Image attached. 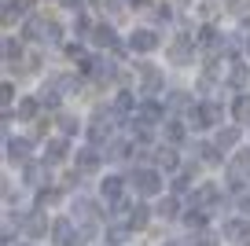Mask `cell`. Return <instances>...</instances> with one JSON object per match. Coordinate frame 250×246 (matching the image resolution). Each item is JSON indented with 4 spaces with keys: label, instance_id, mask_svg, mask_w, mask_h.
I'll return each mask as SVG.
<instances>
[{
    "label": "cell",
    "instance_id": "1",
    "mask_svg": "<svg viewBox=\"0 0 250 246\" xmlns=\"http://www.w3.org/2000/svg\"><path fill=\"white\" fill-rule=\"evenodd\" d=\"M118 122H122V114H118L114 107H96V114H92V122L85 125V132H88V140H92L96 147H103L107 140H114Z\"/></svg>",
    "mask_w": 250,
    "mask_h": 246
},
{
    "label": "cell",
    "instance_id": "2",
    "mask_svg": "<svg viewBox=\"0 0 250 246\" xmlns=\"http://www.w3.org/2000/svg\"><path fill=\"white\" fill-rule=\"evenodd\" d=\"M129 122H133L136 129H155V125L166 122V103H158L155 96H144V100L136 103V110H133Z\"/></svg>",
    "mask_w": 250,
    "mask_h": 246
},
{
    "label": "cell",
    "instance_id": "3",
    "mask_svg": "<svg viewBox=\"0 0 250 246\" xmlns=\"http://www.w3.org/2000/svg\"><path fill=\"white\" fill-rule=\"evenodd\" d=\"M52 239H55V246H85L92 235H88L74 217H59V221L52 224Z\"/></svg>",
    "mask_w": 250,
    "mask_h": 246
},
{
    "label": "cell",
    "instance_id": "4",
    "mask_svg": "<svg viewBox=\"0 0 250 246\" xmlns=\"http://www.w3.org/2000/svg\"><path fill=\"white\" fill-rule=\"evenodd\" d=\"M188 118L195 122V129H213V125H221L225 110H221L217 100H203V103H195V107L188 110Z\"/></svg>",
    "mask_w": 250,
    "mask_h": 246
},
{
    "label": "cell",
    "instance_id": "5",
    "mask_svg": "<svg viewBox=\"0 0 250 246\" xmlns=\"http://www.w3.org/2000/svg\"><path fill=\"white\" fill-rule=\"evenodd\" d=\"M22 33L30 41H37V44H59V37H62L59 22H48V19H30Z\"/></svg>",
    "mask_w": 250,
    "mask_h": 246
},
{
    "label": "cell",
    "instance_id": "6",
    "mask_svg": "<svg viewBox=\"0 0 250 246\" xmlns=\"http://www.w3.org/2000/svg\"><path fill=\"white\" fill-rule=\"evenodd\" d=\"M133 187H136V195L151 199V195L162 191V173L151 169V165H136V169H133Z\"/></svg>",
    "mask_w": 250,
    "mask_h": 246
},
{
    "label": "cell",
    "instance_id": "7",
    "mask_svg": "<svg viewBox=\"0 0 250 246\" xmlns=\"http://www.w3.org/2000/svg\"><path fill=\"white\" fill-rule=\"evenodd\" d=\"M74 221H78L88 235H96V231H100V209H96V202L85 199V195H78V199H74Z\"/></svg>",
    "mask_w": 250,
    "mask_h": 246
},
{
    "label": "cell",
    "instance_id": "8",
    "mask_svg": "<svg viewBox=\"0 0 250 246\" xmlns=\"http://www.w3.org/2000/svg\"><path fill=\"white\" fill-rule=\"evenodd\" d=\"M195 48H199V41H195V37H177V41H169L166 55H169L173 66H188V62L195 59Z\"/></svg>",
    "mask_w": 250,
    "mask_h": 246
},
{
    "label": "cell",
    "instance_id": "9",
    "mask_svg": "<svg viewBox=\"0 0 250 246\" xmlns=\"http://www.w3.org/2000/svg\"><path fill=\"white\" fill-rule=\"evenodd\" d=\"M19 228H22V235L26 239H41V235H48V221H44V209H30V213H22L19 217Z\"/></svg>",
    "mask_w": 250,
    "mask_h": 246
},
{
    "label": "cell",
    "instance_id": "10",
    "mask_svg": "<svg viewBox=\"0 0 250 246\" xmlns=\"http://www.w3.org/2000/svg\"><path fill=\"white\" fill-rule=\"evenodd\" d=\"M136 74H140V92L144 96H158V88H162V70H158L155 62H140Z\"/></svg>",
    "mask_w": 250,
    "mask_h": 246
},
{
    "label": "cell",
    "instance_id": "11",
    "mask_svg": "<svg viewBox=\"0 0 250 246\" xmlns=\"http://www.w3.org/2000/svg\"><path fill=\"white\" fill-rule=\"evenodd\" d=\"M191 206H203L206 213H210V209H217V206H221V187H217V184H199L195 195H191Z\"/></svg>",
    "mask_w": 250,
    "mask_h": 246
},
{
    "label": "cell",
    "instance_id": "12",
    "mask_svg": "<svg viewBox=\"0 0 250 246\" xmlns=\"http://www.w3.org/2000/svg\"><path fill=\"white\" fill-rule=\"evenodd\" d=\"M37 100H41V107H48V110L59 107V103H62V85H59V77H48L44 85H41Z\"/></svg>",
    "mask_w": 250,
    "mask_h": 246
},
{
    "label": "cell",
    "instance_id": "13",
    "mask_svg": "<svg viewBox=\"0 0 250 246\" xmlns=\"http://www.w3.org/2000/svg\"><path fill=\"white\" fill-rule=\"evenodd\" d=\"M195 41H199V48H206V52H225V41H221L217 26H210V22L195 33Z\"/></svg>",
    "mask_w": 250,
    "mask_h": 246
},
{
    "label": "cell",
    "instance_id": "14",
    "mask_svg": "<svg viewBox=\"0 0 250 246\" xmlns=\"http://www.w3.org/2000/svg\"><path fill=\"white\" fill-rule=\"evenodd\" d=\"M221 235L228 239V243H247L250 239V224L243 221V217H232V221H225V231Z\"/></svg>",
    "mask_w": 250,
    "mask_h": 246
},
{
    "label": "cell",
    "instance_id": "15",
    "mask_svg": "<svg viewBox=\"0 0 250 246\" xmlns=\"http://www.w3.org/2000/svg\"><path fill=\"white\" fill-rule=\"evenodd\" d=\"M4 151H8V162H30L33 140H19V136H11L8 144H4Z\"/></svg>",
    "mask_w": 250,
    "mask_h": 246
},
{
    "label": "cell",
    "instance_id": "16",
    "mask_svg": "<svg viewBox=\"0 0 250 246\" xmlns=\"http://www.w3.org/2000/svg\"><path fill=\"white\" fill-rule=\"evenodd\" d=\"M48 165H52V162H26V184L30 187H44L48 184Z\"/></svg>",
    "mask_w": 250,
    "mask_h": 246
},
{
    "label": "cell",
    "instance_id": "17",
    "mask_svg": "<svg viewBox=\"0 0 250 246\" xmlns=\"http://www.w3.org/2000/svg\"><path fill=\"white\" fill-rule=\"evenodd\" d=\"M70 154V144H66V136H55L44 144V162H52V165H59L62 158Z\"/></svg>",
    "mask_w": 250,
    "mask_h": 246
},
{
    "label": "cell",
    "instance_id": "18",
    "mask_svg": "<svg viewBox=\"0 0 250 246\" xmlns=\"http://www.w3.org/2000/svg\"><path fill=\"white\" fill-rule=\"evenodd\" d=\"M129 48H133V52H155L158 48V33L155 30H136L133 37H129Z\"/></svg>",
    "mask_w": 250,
    "mask_h": 246
},
{
    "label": "cell",
    "instance_id": "19",
    "mask_svg": "<svg viewBox=\"0 0 250 246\" xmlns=\"http://www.w3.org/2000/svg\"><path fill=\"white\" fill-rule=\"evenodd\" d=\"M158 165L166 173H177L180 169V154H177V144H162L158 147Z\"/></svg>",
    "mask_w": 250,
    "mask_h": 246
},
{
    "label": "cell",
    "instance_id": "20",
    "mask_svg": "<svg viewBox=\"0 0 250 246\" xmlns=\"http://www.w3.org/2000/svg\"><path fill=\"white\" fill-rule=\"evenodd\" d=\"M162 132H166V144H184V140H188V125L180 122V118L162 122Z\"/></svg>",
    "mask_w": 250,
    "mask_h": 246
},
{
    "label": "cell",
    "instance_id": "21",
    "mask_svg": "<svg viewBox=\"0 0 250 246\" xmlns=\"http://www.w3.org/2000/svg\"><path fill=\"white\" fill-rule=\"evenodd\" d=\"M100 162H103V154L96 151V144L85 147V151H78V169L81 173H96V169H100Z\"/></svg>",
    "mask_w": 250,
    "mask_h": 246
},
{
    "label": "cell",
    "instance_id": "22",
    "mask_svg": "<svg viewBox=\"0 0 250 246\" xmlns=\"http://www.w3.org/2000/svg\"><path fill=\"white\" fill-rule=\"evenodd\" d=\"M232 118H235V125H250V96L247 92H239L232 100Z\"/></svg>",
    "mask_w": 250,
    "mask_h": 246
},
{
    "label": "cell",
    "instance_id": "23",
    "mask_svg": "<svg viewBox=\"0 0 250 246\" xmlns=\"http://www.w3.org/2000/svg\"><path fill=\"white\" fill-rule=\"evenodd\" d=\"M213 144H217L221 151H232V147L239 144V125H228V129L221 125V129H217V136H213Z\"/></svg>",
    "mask_w": 250,
    "mask_h": 246
},
{
    "label": "cell",
    "instance_id": "24",
    "mask_svg": "<svg viewBox=\"0 0 250 246\" xmlns=\"http://www.w3.org/2000/svg\"><path fill=\"white\" fill-rule=\"evenodd\" d=\"M228 85H232V88H243V85H247V77H250V70L247 66H243V62L239 59H232V62H228Z\"/></svg>",
    "mask_w": 250,
    "mask_h": 246
},
{
    "label": "cell",
    "instance_id": "25",
    "mask_svg": "<svg viewBox=\"0 0 250 246\" xmlns=\"http://www.w3.org/2000/svg\"><path fill=\"white\" fill-rule=\"evenodd\" d=\"M162 221H177L180 217V202H177V195H166V199H158V209H155Z\"/></svg>",
    "mask_w": 250,
    "mask_h": 246
},
{
    "label": "cell",
    "instance_id": "26",
    "mask_svg": "<svg viewBox=\"0 0 250 246\" xmlns=\"http://www.w3.org/2000/svg\"><path fill=\"white\" fill-rule=\"evenodd\" d=\"M195 151H199V158H203L206 165H221V162H225V151H221L217 144H206V140H203Z\"/></svg>",
    "mask_w": 250,
    "mask_h": 246
},
{
    "label": "cell",
    "instance_id": "27",
    "mask_svg": "<svg viewBox=\"0 0 250 246\" xmlns=\"http://www.w3.org/2000/svg\"><path fill=\"white\" fill-rule=\"evenodd\" d=\"M100 191H103V199H107V202H118V199H122V191H125V180L122 177H107L100 184Z\"/></svg>",
    "mask_w": 250,
    "mask_h": 246
},
{
    "label": "cell",
    "instance_id": "28",
    "mask_svg": "<svg viewBox=\"0 0 250 246\" xmlns=\"http://www.w3.org/2000/svg\"><path fill=\"white\" fill-rule=\"evenodd\" d=\"M147 221H151V209L136 202V206H133V213H129V221H125V224H129L133 231H144V228H147Z\"/></svg>",
    "mask_w": 250,
    "mask_h": 246
},
{
    "label": "cell",
    "instance_id": "29",
    "mask_svg": "<svg viewBox=\"0 0 250 246\" xmlns=\"http://www.w3.org/2000/svg\"><path fill=\"white\" fill-rule=\"evenodd\" d=\"M92 41H96L100 48H118V37H114V30H110L107 22H100V26L92 30Z\"/></svg>",
    "mask_w": 250,
    "mask_h": 246
},
{
    "label": "cell",
    "instance_id": "30",
    "mask_svg": "<svg viewBox=\"0 0 250 246\" xmlns=\"http://www.w3.org/2000/svg\"><path fill=\"white\" fill-rule=\"evenodd\" d=\"M26 11H30V0H8V4H4V22L26 15Z\"/></svg>",
    "mask_w": 250,
    "mask_h": 246
},
{
    "label": "cell",
    "instance_id": "31",
    "mask_svg": "<svg viewBox=\"0 0 250 246\" xmlns=\"http://www.w3.org/2000/svg\"><path fill=\"white\" fill-rule=\"evenodd\" d=\"M114 110H118L122 118H133V110H136L133 96H129V92H118V96H114Z\"/></svg>",
    "mask_w": 250,
    "mask_h": 246
},
{
    "label": "cell",
    "instance_id": "32",
    "mask_svg": "<svg viewBox=\"0 0 250 246\" xmlns=\"http://www.w3.org/2000/svg\"><path fill=\"white\" fill-rule=\"evenodd\" d=\"M166 107H169V110H191L195 103L188 100V92H169V96H166Z\"/></svg>",
    "mask_w": 250,
    "mask_h": 246
},
{
    "label": "cell",
    "instance_id": "33",
    "mask_svg": "<svg viewBox=\"0 0 250 246\" xmlns=\"http://www.w3.org/2000/svg\"><path fill=\"white\" fill-rule=\"evenodd\" d=\"M191 177H195V165H188V173L173 177V195H184V191H191Z\"/></svg>",
    "mask_w": 250,
    "mask_h": 246
},
{
    "label": "cell",
    "instance_id": "34",
    "mask_svg": "<svg viewBox=\"0 0 250 246\" xmlns=\"http://www.w3.org/2000/svg\"><path fill=\"white\" fill-rule=\"evenodd\" d=\"M129 231H133L129 224H125V228H122V224H110V228H107V246H118V243H125V239H129Z\"/></svg>",
    "mask_w": 250,
    "mask_h": 246
},
{
    "label": "cell",
    "instance_id": "35",
    "mask_svg": "<svg viewBox=\"0 0 250 246\" xmlns=\"http://www.w3.org/2000/svg\"><path fill=\"white\" fill-rule=\"evenodd\" d=\"M184 224H188V228H203V224H206V209L203 206H191L184 213Z\"/></svg>",
    "mask_w": 250,
    "mask_h": 246
},
{
    "label": "cell",
    "instance_id": "36",
    "mask_svg": "<svg viewBox=\"0 0 250 246\" xmlns=\"http://www.w3.org/2000/svg\"><path fill=\"white\" fill-rule=\"evenodd\" d=\"M4 59H8V62H19V59H22V44H19L15 37H4Z\"/></svg>",
    "mask_w": 250,
    "mask_h": 246
},
{
    "label": "cell",
    "instance_id": "37",
    "mask_svg": "<svg viewBox=\"0 0 250 246\" xmlns=\"http://www.w3.org/2000/svg\"><path fill=\"white\" fill-rule=\"evenodd\" d=\"M37 110H41V100H33V96L19 100V118H37Z\"/></svg>",
    "mask_w": 250,
    "mask_h": 246
},
{
    "label": "cell",
    "instance_id": "38",
    "mask_svg": "<svg viewBox=\"0 0 250 246\" xmlns=\"http://www.w3.org/2000/svg\"><path fill=\"white\" fill-rule=\"evenodd\" d=\"M59 129H62V136H74V132L81 129V122H78L74 114H62V118H59Z\"/></svg>",
    "mask_w": 250,
    "mask_h": 246
},
{
    "label": "cell",
    "instance_id": "39",
    "mask_svg": "<svg viewBox=\"0 0 250 246\" xmlns=\"http://www.w3.org/2000/svg\"><path fill=\"white\" fill-rule=\"evenodd\" d=\"M191 246H217V235H213V231H203V228H199V235L191 239Z\"/></svg>",
    "mask_w": 250,
    "mask_h": 246
},
{
    "label": "cell",
    "instance_id": "40",
    "mask_svg": "<svg viewBox=\"0 0 250 246\" xmlns=\"http://www.w3.org/2000/svg\"><path fill=\"white\" fill-rule=\"evenodd\" d=\"M129 4H133V0H107V8H110V15H125V11H129Z\"/></svg>",
    "mask_w": 250,
    "mask_h": 246
},
{
    "label": "cell",
    "instance_id": "41",
    "mask_svg": "<svg viewBox=\"0 0 250 246\" xmlns=\"http://www.w3.org/2000/svg\"><path fill=\"white\" fill-rule=\"evenodd\" d=\"M11 96H15V85H11V81H4V88H0V100L11 103Z\"/></svg>",
    "mask_w": 250,
    "mask_h": 246
},
{
    "label": "cell",
    "instance_id": "42",
    "mask_svg": "<svg viewBox=\"0 0 250 246\" xmlns=\"http://www.w3.org/2000/svg\"><path fill=\"white\" fill-rule=\"evenodd\" d=\"M239 209H243V213H250V195L247 191H239Z\"/></svg>",
    "mask_w": 250,
    "mask_h": 246
},
{
    "label": "cell",
    "instance_id": "43",
    "mask_svg": "<svg viewBox=\"0 0 250 246\" xmlns=\"http://www.w3.org/2000/svg\"><path fill=\"white\" fill-rule=\"evenodd\" d=\"M162 246H188V243H177V239H173V243H162Z\"/></svg>",
    "mask_w": 250,
    "mask_h": 246
},
{
    "label": "cell",
    "instance_id": "44",
    "mask_svg": "<svg viewBox=\"0 0 250 246\" xmlns=\"http://www.w3.org/2000/svg\"><path fill=\"white\" fill-rule=\"evenodd\" d=\"M247 55H250V37H247Z\"/></svg>",
    "mask_w": 250,
    "mask_h": 246
},
{
    "label": "cell",
    "instance_id": "45",
    "mask_svg": "<svg viewBox=\"0 0 250 246\" xmlns=\"http://www.w3.org/2000/svg\"><path fill=\"white\" fill-rule=\"evenodd\" d=\"M243 246H250V239H247V243H243Z\"/></svg>",
    "mask_w": 250,
    "mask_h": 246
}]
</instances>
